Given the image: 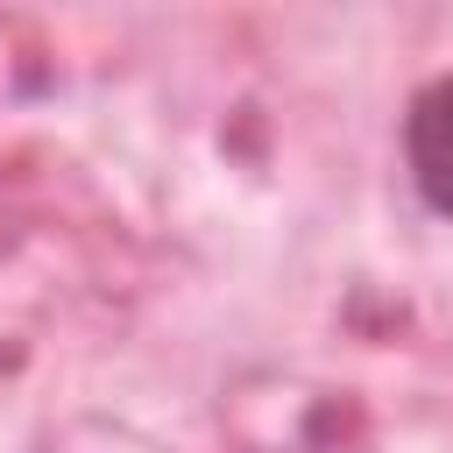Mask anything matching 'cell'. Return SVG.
<instances>
[{
  "instance_id": "obj_1",
  "label": "cell",
  "mask_w": 453,
  "mask_h": 453,
  "mask_svg": "<svg viewBox=\"0 0 453 453\" xmlns=\"http://www.w3.org/2000/svg\"><path fill=\"white\" fill-rule=\"evenodd\" d=\"M403 170H411V191L439 219H453V78H432L403 106Z\"/></svg>"
}]
</instances>
